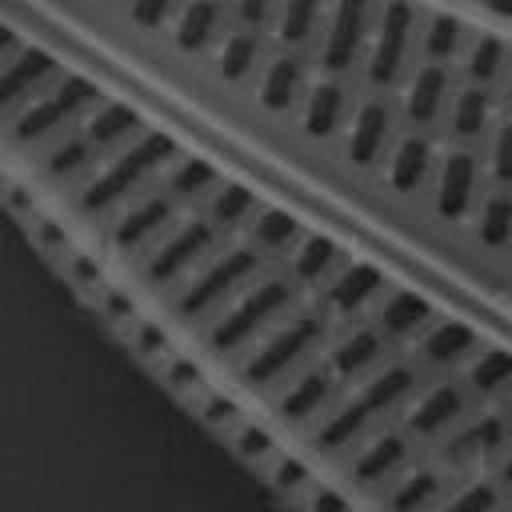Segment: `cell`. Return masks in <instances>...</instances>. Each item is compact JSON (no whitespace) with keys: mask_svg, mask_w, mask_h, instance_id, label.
Returning a JSON list of instances; mask_svg holds the SVG:
<instances>
[{"mask_svg":"<svg viewBox=\"0 0 512 512\" xmlns=\"http://www.w3.org/2000/svg\"><path fill=\"white\" fill-rule=\"evenodd\" d=\"M212 184H216V168L200 156H184L168 172V192L172 196H196V192H208Z\"/></svg>","mask_w":512,"mask_h":512,"instance_id":"obj_40","label":"cell"},{"mask_svg":"<svg viewBox=\"0 0 512 512\" xmlns=\"http://www.w3.org/2000/svg\"><path fill=\"white\" fill-rule=\"evenodd\" d=\"M476 240H480L484 248H504V244L512 240V196H508V192H492V196L480 204Z\"/></svg>","mask_w":512,"mask_h":512,"instance_id":"obj_32","label":"cell"},{"mask_svg":"<svg viewBox=\"0 0 512 512\" xmlns=\"http://www.w3.org/2000/svg\"><path fill=\"white\" fill-rule=\"evenodd\" d=\"M508 104H512V80H508Z\"/></svg>","mask_w":512,"mask_h":512,"instance_id":"obj_55","label":"cell"},{"mask_svg":"<svg viewBox=\"0 0 512 512\" xmlns=\"http://www.w3.org/2000/svg\"><path fill=\"white\" fill-rule=\"evenodd\" d=\"M100 92H96V84L88 80V76H76V72H68V76H60L52 88H44V92H36L16 116H8V140L12 144H28V140H40V136H48L52 128H60L64 120H72L80 108H96L100 100H96Z\"/></svg>","mask_w":512,"mask_h":512,"instance_id":"obj_3","label":"cell"},{"mask_svg":"<svg viewBox=\"0 0 512 512\" xmlns=\"http://www.w3.org/2000/svg\"><path fill=\"white\" fill-rule=\"evenodd\" d=\"M332 364H320V368H308V372H300L280 396H276V416L284 420V424H304L308 416H316L324 404H328V396H332Z\"/></svg>","mask_w":512,"mask_h":512,"instance_id":"obj_13","label":"cell"},{"mask_svg":"<svg viewBox=\"0 0 512 512\" xmlns=\"http://www.w3.org/2000/svg\"><path fill=\"white\" fill-rule=\"evenodd\" d=\"M488 116H492V96H488V88L468 84V88L456 92V100H452V132H456V136H464V140L480 136V132L488 128Z\"/></svg>","mask_w":512,"mask_h":512,"instance_id":"obj_29","label":"cell"},{"mask_svg":"<svg viewBox=\"0 0 512 512\" xmlns=\"http://www.w3.org/2000/svg\"><path fill=\"white\" fill-rule=\"evenodd\" d=\"M492 172L500 184H512V120H504L496 128V140H492Z\"/></svg>","mask_w":512,"mask_h":512,"instance_id":"obj_47","label":"cell"},{"mask_svg":"<svg viewBox=\"0 0 512 512\" xmlns=\"http://www.w3.org/2000/svg\"><path fill=\"white\" fill-rule=\"evenodd\" d=\"M384 292V272L376 268V264H368V260H352L340 276H332V284H328V308L332 312H344V316H352V312H360L368 300H376Z\"/></svg>","mask_w":512,"mask_h":512,"instance_id":"obj_17","label":"cell"},{"mask_svg":"<svg viewBox=\"0 0 512 512\" xmlns=\"http://www.w3.org/2000/svg\"><path fill=\"white\" fill-rule=\"evenodd\" d=\"M168 4H172V0H132V20L144 24V28H152V24L164 20Z\"/></svg>","mask_w":512,"mask_h":512,"instance_id":"obj_49","label":"cell"},{"mask_svg":"<svg viewBox=\"0 0 512 512\" xmlns=\"http://www.w3.org/2000/svg\"><path fill=\"white\" fill-rule=\"evenodd\" d=\"M412 24H416V12H412L408 0H384L376 40H372V52H368V80L372 84H392L400 76Z\"/></svg>","mask_w":512,"mask_h":512,"instance_id":"obj_7","label":"cell"},{"mask_svg":"<svg viewBox=\"0 0 512 512\" xmlns=\"http://www.w3.org/2000/svg\"><path fill=\"white\" fill-rule=\"evenodd\" d=\"M336 264V240L324 236V232H308L300 244H296V256H292V272L296 280H320L328 268Z\"/></svg>","mask_w":512,"mask_h":512,"instance_id":"obj_36","label":"cell"},{"mask_svg":"<svg viewBox=\"0 0 512 512\" xmlns=\"http://www.w3.org/2000/svg\"><path fill=\"white\" fill-rule=\"evenodd\" d=\"M268 4H272V0H240V16H244V20H260V16L268 12Z\"/></svg>","mask_w":512,"mask_h":512,"instance_id":"obj_52","label":"cell"},{"mask_svg":"<svg viewBox=\"0 0 512 512\" xmlns=\"http://www.w3.org/2000/svg\"><path fill=\"white\" fill-rule=\"evenodd\" d=\"M52 72H56V56L48 48H40V44H28V48L12 52L0 64V100H4V108L16 116Z\"/></svg>","mask_w":512,"mask_h":512,"instance_id":"obj_8","label":"cell"},{"mask_svg":"<svg viewBox=\"0 0 512 512\" xmlns=\"http://www.w3.org/2000/svg\"><path fill=\"white\" fill-rule=\"evenodd\" d=\"M300 84H304V64H300V56H276V60L264 68L260 104H264L268 112H284V108H292V100L300 96Z\"/></svg>","mask_w":512,"mask_h":512,"instance_id":"obj_25","label":"cell"},{"mask_svg":"<svg viewBox=\"0 0 512 512\" xmlns=\"http://www.w3.org/2000/svg\"><path fill=\"white\" fill-rule=\"evenodd\" d=\"M96 152H100V148H96L84 132H76V136L52 144L40 168H44V176H52V180H60V176H76V172H84V168L96 160Z\"/></svg>","mask_w":512,"mask_h":512,"instance_id":"obj_30","label":"cell"},{"mask_svg":"<svg viewBox=\"0 0 512 512\" xmlns=\"http://www.w3.org/2000/svg\"><path fill=\"white\" fill-rule=\"evenodd\" d=\"M160 368H164V384H168L172 392H180V396H204V372H200L196 360H188V356H168Z\"/></svg>","mask_w":512,"mask_h":512,"instance_id":"obj_45","label":"cell"},{"mask_svg":"<svg viewBox=\"0 0 512 512\" xmlns=\"http://www.w3.org/2000/svg\"><path fill=\"white\" fill-rule=\"evenodd\" d=\"M256 56H260V40L240 28V32H228V36H224V44H220V52H216V68H220V76L240 80V76L252 72Z\"/></svg>","mask_w":512,"mask_h":512,"instance_id":"obj_38","label":"cell"},{"mask_svg":"<svg viewBox=\"0 0 512 512\" xmlns=\"http://www.w3.org/2000/svg\"><path fill=\"white\" fill-rule=\"evenodd\" d=\"M460 20L452 16V12H436L432 20H428V28H424V52L432 56V60H448L456 48H460Z\"/></svg>","mask_w":512,"mask_h":512,"instance_id":"obj_43","label":"cell"},{"mask_svg":"<svg viewBox=\"0 0 512 512\" xmlns=\"http://www.w3.org/2000/svg\"><path fill=\"white\" fill-rule=\"evenodd\" d=\"M176 156V140L168 136V132H140L104 172H96L88 184H84V192H80V212L84 216H92V212H104V208H112L116 200H124L140 180H148L164 160H172Z\"/></svg>","mask_w":512,"mask_h":512,"instance_id":"obj_1","label":"cell"},{"mask_svg":"<svg viewBox=\"0 0 512 512\" xmlns=\"http://www.w3.org/2000/svg\"><path fill=\"white\" fill-rule=\"evenodd\" d=\"M392 132V108L384 100H364L348 124V136H344V152L352 164L368 168L376 164V156L384 152V140Z\"/></svg>","mask_w":512,"mask_h":512,"instance_id":"obj_11","label":"cell"},{"mask_svg":"<svg viewBox=\"0 0 512 512\" xmlns=\"http://www.w3.org/2000/svg\"><path fill=\"white\" fill-rule=\"evenodd\" d=\"M384 332L372 324V328H356V332H348L336 348H332V356H328V364H332V372L336 376H360L364 368H372L376 360H380V352H384Z\"/></svg>","mask_w":512,"mask_h":512,"instance_id":"obj_23","label":"cell"},{"mask_svg":"<svg viewBox=\"0 0 512 512\" xmlns=\"http://www.w3.org/2000/svg\"><path fill=\"white\" fill-rule=\"evenodd\" d=\"M68 268L76 272V280H80V284H96V280H100V268H96L88 256H72V264H68Z\"/></svg>","mask_w":512,"mask_h":512,"instance_id":"obj_51","label":"cell"},{"mask_svg":"<svg viewBox=\"0 0 512 512\" xmlns=\"http://www.w3.org/2000/svg\"><path fill=\"white\" fill-rule=\"evenodd\" d=\"M504 384H512V352H504V348L476 352V360L468 364V388L488 396V392H500Z\"/></svg>","mask_w":512,"mask_h":512,"instance_id":"obj_35","label":"cell"},{"mask_svg":"<svg viewBox=\"0 0 512 512\" xmlns=\"http://www.w3.org/2000/svg\"><path fill=\"white\" fill-rule=\"evenodd\" d=\"M320 4H324V0H284V4H280V36H284L288 44L304 40V36L312 32L316 16H320Z\"/></svg>","mask_w":512,"mask_h":512,"instance_id":"obj_44","label":"cell"},{"mask_svg":"<svg viewBox=\"0 0 512 512\" xmlns=\"http://www.w3.org/2000/svg\"><path fill=\"white\" fill-rule=\"evenodd\" d=\"M464 408H468V396H464L460 384H436V388H428V392L412 404V412H408L404 424H408L412 436L432 440V436H440L444 428H452V424L464 416Z\"/></svg>","mask_w":512,"mask_h":512,"instance_id":"obj_12","label":"cell"},{"mask_svg":"<svg viewBox=\"0 0 512 512\" xmlns=\"http://www.w3.org/2000/svg\"><path fill=\"white\" fill-rule=\"evenodd\" d=\"M476 180H480V164L472 152H448L440 160V172H436V212L444 220H460L468 208H472V196H476Z\"/></svg>","mask_w":512,"mask_h":512,"instance_id":"obj_9","label":"cell"},{"mask_svg":"<svg viewBox=\"0 0 512 512\" xmlns=\"http://www.w3.org/2000/svg\"><path fill=\"white\" fill-rule=\"evenodd\" d=\"M448 96V68L444 64H424L416 68V76L408 80V92H404V116L412 124H432L440 104Z\"/></svg>","mask_w":512,"mask_h":512,"instance_id":"obj_19","label":"cell"},{"mask_svg":"<svg viewBox=\"0 0 512 512\" xmlns=\"http://www.w3.org/2000/svg\"><path fill=\"white\" fill-rule=\"evenodd\" d=\"M428 168H432V144H428V136H404L392 148V160H388V184H392V192H416L424 184Z\"/></svg>","mask_w":512,"mask_h":512,"instance_id":"obj_21","label":"cell"},{"mask_svg":"<svg viewBox=\"0 0 512 512\" xmlns=\"http://www.w3.org/2000/svg\"><path fill=\"white\" fill-rule=\"evenodd\" d=\"M248 232H252V244H256V248H272V252H276V248H288V244L300 236V224H296V216L284 212V208H256Z\"/></svg>","mask_w":512,"mask_h":512,"instance_id":"obj_33","label":"cell"},{"mask_svg":"<svg viewBox=\"0 0 512 512\" xmlns=\"http://www.w3.org/2000/svg\"><path fill=\"white\" fill-rule=\"evenodd\" d=\"M472 348H476V332L464 320H440L420 340V352L428 364H452V360L468 356Z\"/></svg>","mask_w":512,"mask_h":512,"instance_id":"obj_27","label":"cell"},{"mask_svg":"<svg viewBox=\"0 0 512 512\" xmlns=\"http://www.w3.org/2000/svg\"><path fill=\"white\" fill-rule=\"evenodd\" d=\"M288 304H292V280L268 276V280L252 284L220 320H212V328H208V348H212V352H236V348H244V344H248L268 320H276Z\"/></svg>","mask_w":512,"mask_h":512,"instance_id":"obj_2","label":"cell"},{"mask_svg":"<svg viewBox=\"0 0 512 512\" xmlns=\"http://www.w3.org/2000/svg\"><path fill=\"white\" fill-rule=\"evenodd\" d=\"M100 300H104V312H108V320H132V312H136V304H132L124 292H116V288H108Z\"/></svg>","mask_w":512,"mask_h":512,"instance_id":"obj_50","label":"cell"},{"mask_svg":"<svg viewBox=\"0 0 512 512\" xmlns=\"http://www.w3.org/2000/svg\"><path fill=\"white\" fill-rule=\"evenodd\" d=\"M320 332H324L320 316H312V312L292 316V320L280 324L256 352H248V356L240 360V380H244L248 388H264V384L280 380V376L320 340Z\"/></svg>","mask_w":512,"mask_h":512,"instance_id":"obj_4","label":"cell"},{"mask_svg":"<svg viewBox=\"0 0 512 512\" xmlns=\"http://www.w3.org/2000/svg\"><path fill=\"white\" fill-rule=\"evenodd\" d=\"M256 216V196L252 188L236 184V180H224L216 192H212V204H208V220L216 228H232L240 220H252Z\"/></svg>","mask_w":512,"mask_h":512,"instance_id":"obj_31","label":"cell"},{"mask_svg":"<svg viewBox=\"0 0 512 512\" xmlns=\"http://www.w3.org/2000/svg\"><path fill=\"white\" fill-rule=\"evenodd\" d=\"M312 468L308 460L292 456V452H276V460L268 464V492L280 496V500H292V496H304L312 488Z\"/></svg>","mask_w":512,"mask_h":512,"instance_id":"obj_34","label":"cell"},{"mask_svg":"<svg viewBox=\"0 0 512 512\" xmlns=\"http://www.w3.org/2000/svg\"><path fill=\"white\" fill-rule=\"evenodd\" d=\"M500 504V488L492 480H472L460 492H452L436 512H496Z\"/></svg>","mask_w":512,"mask_h":512,"instance_id":"obj_42","label":"cell"},{"mask_svg":"<svg viewBox=\"0 0 512 512\" xmlns=\"http://www.w3.org/2000/svg\"><path fill=\"white\" fill-rule=\"evenodd\" d=\"M424 320H432V304L420 292H408V288L388 292L380 300V312H376V328L384 336H412Z\"/></svg>","mask_w":512,"mask_h":512,"instance_id":"obj_22","label":"cell"},{"mask_svg":"<svg viewBox=\"0 0 512 512\" xmlns=\"http://www.w3.org/2000/svg\"><path fill=\"white\" fill-rule=\"evenodd\" d=\"M300 508H304V512H352L348 496H344L340 488H332V484H312V488L300 496Z\"/></svg>","mask_w":512,"mask_h":512,"instance_id":"obj_46","label":"cell"},{"mask_svg":"<svg viewBox=\"0 0 512 512\" xmlns=\"http://www.w3.org/2000/svg\"><path fill=\"white\" fill-rule=\"evenodd\" d=\"M212 240H216V224H212L208 216H196V220L180 224V228H176L172 236H164L160 248L144 260V280H148V284H168V280H176L184 268H192V264L212 248Z\"/></svg>","mask_w":512,"mask_h":512,"instance_id":"obj_6","label":"cell"},{"mask_svg":"<svg viewBox=\"0 0 512 512\" xmlns=\"http://www.w3.org/2000/svg\"><path fill=\"white\" fill-rule=\"evenodd\" d=\"M132 344H136L140 356H160V360H168V332L156 328V324H148V320L132 328Z\"/></svg>","mask_w":512,"mask_h":512,"instance_id":"obj_48","label":"cell"},{"mask_svg":"<svg viewBox=\"0 0 512 512\" xmlns=\"http://www.w3.org/2000/svg\"><path fill=\"white\" fill-rule=\"evenodd\" d=\"M504 68V40L500 36H476L468 48V76L472 84L488 88Z\"/></svg>","mask_w":512,"mask_h":512,"instance_id":"obj_39","label":"cell"},{"mask_svg":"<svg viewBox=\"0 0 512 512\" xmlns=\"http://www.w3.org/2000/svg\"><path fill=\"white\" fill-rule=\"evenodd\" d=\"M508 412H512V400H508Z\"/></svg>","mask_w":512,"mask_h":512,"instance_id":"obj_56","label":"cell"},{"mask_svg":"<svg viewBox=\"0 0 512 512\" xmlns=\"http://www.w3.org/2000/svg\"><path fill=\"white\" fill-rule=\"evenodd\" d=\"M412 388H416V372H412L408 364H388V368H380L372 380H364V388L352 396V404H356L368 420H376L380 412L396 408Z\"/></svg>","mask_w":512,"mask_h":512,"instance_id":"obj_18","label":"cell"},{"mask_svg":"<svg viewBox=\"0 0 512 512\" xmlns=\"http://www.w3.org/2000/svg\"><path fill=\"white\" fill-rule=\"evenodd\" d=\"M196 416L204 420V428H212V432H220V436H232L244 420H240V404L232 400V396H224V392H204V396H196Z\"/></svg>","mask_w":512,"mask_h":512,"instance_id":"obj_41","label":"cell"},{"mask_svg":"<svg viewBox=\"0 0 512 512\" xmlns=\"http://www.w3.org/2000/svg\"><path fill=\"white\" fill-rule=\"evenodd\" d=\"M504 440H508V424H504L500 416L484 412L480 420H472V424H464L460 432L448 436V444L440 448V460H444L448 468H468V464H476L480 456L504 448Z\"/></svg>","mask_w":512,"mask_h":512,"instance_id":"obj_14","label":"cell"},{"mask_svg":"<svg viewBox=\"0 0 512 512\" xmlns=\"http://www.w3.org/2000/svg\"><path fill=\"white\" fill-rule=\"evenodd\" d=\"M364 28H368V0H336L332 8V20H328V36H324V64L332 72H344L364 40Z\"/></svg>","mask_w":512,"mask_h":512,"instance_id":"obj_10","label":"cell"},{"mask_svg":"<svg viewBox=\"0 0 512 512\" xmlns=\"http://www.w3.org/2000/svg\"><path fill=\"white\" fill-rule=\"evenodd\" d=\"M136 128H140V112L132 108V104H124V100H100L92 112H88V120H84V136L104 152V148H116L120 140H128V136H136Z\"/></svg>","mask_w":512,"mask_h":512,"instance_id":"obj_20","label":"cell"},{"mask_svg":"<svg viewBox=\"0 0 512 512\" xmlns=\"http://www.w3.org/2000/svg\"><path fill=\"white\" fill-rule=\"evenodd\" d=\"M176 196L172 192H156V196H144L140 204H132L116 224H112V244L120 248V252H128V248H140L144 240H152L168 220H172V204Z\"/></svg>","mask_w":512,"mask_h":512,"instance_id":"obj_15","label":"cell"},{"mask_svg":"<svg viewBox=\"0 0 512 512\" xmlns=\"http://www.w3.org/2000/svg\"><path fill=\"white\" fill-rule=\"evenodd\" d=\"M340 116H344V88L336 80L312 84V92L304 100V132L312 140H324L340 128Z\"/></svg>","mask_w":512,"mask_h":512,"instance_id":"obj_26","label":"cell"},{"mask_svg":"<svg viewBox=\"0 0 512 512\" xmlns=\"http://www.w3.org/2000/svg\"><path fill=\"white\" fill-rule=\"evenodd\" d=\"M404 460H408V436H400V432H380V436H372V440L356 452L348 476H352L360 488H376V484H384L396 468H404Z\"/></svg>","mask_w":512,"mask_h":512,"instance_id":"obj_16","label":"cell"},{"mask_svg":"<svg viewBox=\"0 0 512 512\" xmlns=\"http://www.w3.org/2000/svg\"><path fill=\"white\" fill-rule=\"evenodd\" d=\"M444 496V472L436 468H416L408 472L384 500L388 512H428L436 500Z\"/></svg>","mask_w":512,"mask_h":512,"instance_id":"obj_24","label":"cell"},{"mask_svg":"<svg viewBox=\"0 0 512 512\" xmlns=\"http://www.w3.org/2000/svg\"><path fill=\"white\" fill-rule=\"evenodd\" d=\"M256 264H260V256H256V248H248V244H236V248L220 252L200 276L188 280V288H180V296H176V304H172L176 316L192 320V316L212 312L232 288H240V284L256 272Z\"/></svg>","mask_w":512,"mask_h":512,"instance_id":"obj_5","label":"cell"},{"mask_svg":"<svg viewBox=\"0 0 512 512\" xmlns=\"http://www.w3.org/2000/svg\"><path fill=\"white\" fill-rule=\"evenodd\" d=\"M500 484H504V488H512V456L500 464Z\"/></svg>","mask_w":512,"mask_h":512,"instance_id":"obj_54","label":"cell"},{"mask_svg":"<svg viewBox=\"0 0 512 512\" xmlns=\"http://www.w3.org/2000/svg\"><path fill=\"white\" fill-rule=\"evenodd\" d=\"M228 444H232V456H236L244 468H260V464H272V460H276V436H272L264 424L244 420V424L228 436Z\"/></svg>","mask_w":512,"mask_h":512,"instance_id":"obj_37","label":"cell"},{"mask_svg":"<svg viewBox=\"0 0 512 512\" xmlns=\"http://www.w3.org/2000/svg\"><path fill=\"white\" fill-rule=\"evenodd\" d=\"M216 24H220V4L216 0H188L180 8V16H176V32L172 36H176V44L184 52H192V48H204L212 40Z\"/></svg>","mask_w":512,"mask_h":512,"instance_id":"obj_28","label":"cell"},{"mask_svg":"<svg viewBox=\"0 0 512 512\" xmlns=\"http://www.w3.org/2000/svg\"><path fill=\"white\" fill-rule=\"evenodd\" d=\"M484 4H488V12H492V16L512 20V0H484Z\"/></svg>","mask_w":512,"mask_h":512,"instance_id":"obj_53","label":"cell"}]
</instances>
